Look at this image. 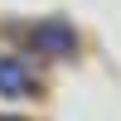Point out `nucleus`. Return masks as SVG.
I'll return each instance as SVG.
<instances>
[{
  "label": "nucleus",
  "mask_w": 121,
  "mask_h": 121,
  "mask_svg": "<svg viewBox=\"0 0 121 121\" xmlns=\"http://www.w3.org/2000/svg\"><path fill=\"white\" fill-rule=\"evenodd\" d=\"M34 92V78L24 73L19 58H0V97H29Z\"/></svg>",
  "instance_id": "f257e3e1"
},
{
  "label": "nucleus",
  "mask_w": 121,
  "mask_h": 121,
  "mask_svg": "<svg viewBox=\"0 0 121 121\" xmlns=\"http://www.w3.org/2000/svg\"><path fill=\"white\" fill-rule=\"evenodd\" d=\"M34 48H44V53H68V48H73V29L68 24H39L34 29Z\"/></svg>",
  "instance_id": "f03ea898"
}]
</instances>
